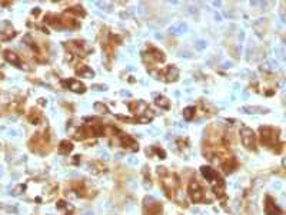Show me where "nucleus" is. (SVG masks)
I'll return each mask as SVG.
<instances>
[{"label": "nucleus", "mask_w": 286, "mask_h": 215, "mask_svg": "<svg viewBox=\"0 0 286 215\" xmlns=\"http://www.w3.org/2000/svg\"><path fill=\"white\" fill-rule=\"evenodd\" d=\"M195 112H196L195 106H190V108H186V109L183 111V116H185L186 119H192V118L195 116Z\"/></svg>", "instance_id": "nucleus-16"}, {"label": "nucleus", "mask_w": 286, "mask_h": 215, "mask_svg": "<svg viewBox=\"0 0 286 215\" xmlns=\"http://www.w3.org/2000/svg\"><path fill=\"white\" fill-rule=\"evenodd\" d=\"M4 58L10 62V64L16 65V66H20L22 65V61H20V56L19 55H16L14 52L10 51H6L4 52Z\"/></svg>", "instance_id": "nucleus-12"}, {"label": "nucleus", "mask_w": 286, "mask_h": 215, "mask_svg": "<svg viewBox=\"0 0 286 215\" xmlns=\"http://www.w3.org/2000/svg\"><path fill=\"white\" fill-rule=\"evenodd\" d=\"M176 77H177V69L173 66H169L159 72V79H163V80H174Z\"/></svg>", "instance_id": "nucleus-10"}, {"label": "nucleus", "mask_w": 286, "mask_h": 215, "mask_svg": "<svg viewBox=\"0 0 286 215\" xmlns=\"http://www.w3.org/2000/svg\"><path fill=\"white\" fill-rule=\"evenodd\" d=\"M261 142L272 149L278 146V152H281L284 148V143L279 140V131L272 127L261 128Z\"/></svg>", "instance_id": "nucleus-2"}, {"label": "nucleus", "mask_w": 286, "mask_h": 215, "mask_svg": "<svg viewBox=\"0 0 286 215\" xmlns=\"http://www.w3.org/2000/svg\"><path fill=\"white\" fill-rule=\"evenodd\" d=\"M240 140H242V143L248 148V149H252L255 151L256 149V140H255V134L252 129L243 127L240 129Z\"/></svg>", "instance_id": "nucleus-6"}, {"label": "nucleus", "mask_w": 286, "mask_h": 215, "mask_svg": "<svg viewBox=\"0 0 286 215\" xmlns=\"http://www.w3.org/2000/svg\"><path fill=\"white\" fill-rule=\"evenodd\" d=\"M202 174H203V177L206 178V181L209 182V185L213 188L215 194L218 197H224L225 184L224 181H222V178L219 177V174L215 169L209 168V166H202Z\"/></svg>", "instance_id": "nucleus-4"}, {"label": "nucleus", "mask_w": 286, "mask_h": 215, "mask_svg": "<svg viewBox=\"0 0 286 215\" xmlns=\"http://www.w3.org/2000/svg\"><path fill=\"white\" fill-rule=\"evenodd\" d=\"M143 215H162V204L153 200H146Z\"/></svg>", "instance_id": "nucleus-8"}, {"label": "nucleus", "mask_w": 286, "mask_h": 215, "mask_svg": "<svg viewBox=\"0 0 286 215\" xmlns=\"http://www.w3.org/2000/svg\"><path fill=\"white\" fill-rule=\"evenodd\" d=\"M265 211H266V215H284V211L276 205L274 198H271V197H266Z\"/></svg>", "instance_id": "nucleus-9"}, {"label": "nucleus", "mask_w": 286, "mask_h": 215, "mask_svg": "<svg viewBox=\"0 0 286 215\" xmlns=\"http://www.w3.org/2000/svg\"><path fill=\"white\" fill-rule=\"evenodd\" d=\"M159 177H161L162 187L166 191L168 197L172 200H176V194H177V188H179V178L172 172L166 171V168L159 169Z\"/></svg>", "instance_id": "nucleus-1"}, {"label": "nucleus", "mask_w": 286, "mask_h": 215, "mask_svg": "<svg viewBox=\"0 0 286 215\" xmlns=\"http://www.w3.org/2000/svg\"><path fill=\"white\" fill-rule=\"evenodd\" d=\"M156 103H158L159 106H163V108H169V101H168L166 98H158Z\"/></svg>", "instance_id": "nucleus-17"}, {"label": "nucleus", "mask_w": 286, "mask_h": 215, "mask_svg": "<svg viewBox=\"0 0 286 215\" xmlns=\"http://www.w3.org/2000/svg\"><path fill=\"white\" fill-rule=\"evenodd\" d=\"M29 146L30 149L36 153L40 155H45L50 151L52 148V143H50V135L48 131H43V132H39L36 134L32 140L29 141Z\"/></svg>", "instance_id": "nucleus-3"}, {"label": "nucleus", "mask_w": 286, "mask_h": 215, "mask_svg": "<svg viewBox=\"0 0 286 215\" xmlns=\"http://www.w3.org/2000/svg\"><path fill=\"white\" fill-rule=\"evenodd\" d=\"M189 195H190V200L193 203H202L205 201V192L202 190V187L199 185V182L196 179H192L190 184H189Z\"/></svg>", "instance_id": "nucleus-5"}, {"label": "nucleus", "mask_w": 286, "mask_h": 215, "mask_svg": "<svg viewBox=\"0 0 286 215\" xmlns=\"http://www.w3.org/2000/svg\"><path fill=\"white\" fill-rule=\"evenodd\" d=\"M145 61H146L150 66L159 65L161 62L165 61V55H163L159 49H156V48H149V52L145 53Z\"/></svg>", "instance_id": "nucleus-7"}, {"label": "nucleus", "mask_w": 286, "mask_h": 215, "mask_svg": "<svg viewBox=\"0 0 286 215\" xmlns=\"http://www.w3.org/2000/svg\"><path fill=\"white\" fill-rule=\"evenodd\" d=\"M69 88L72 89L73 92H85V85L80 83L79 80H70L69 82Z\"/></svg>", "instance_id": "nucleus-15"}, {"label": "nucleus", "mask_w": 286, "mask_h": 215, "mask_svg": "<svg viewBox=\"0 0 286 215\" xmlns=\"http://www.w3.org/2000/svg\"><path fill=\"white\" fill-rule=\"evenodd\" d=\"M72 188L75 192H77V195L80 197H90V190L87 188V185L83 181H77L72 184Z\"/></svg>", "instance_id": "nucleus-11"}, {"label": "nucleus", "mask_w": 286, "mask_h": 215, "mask_svg": "<svg viewBox=\"0 0 286 215\" xmlns=\"http://www.w3.org/2000/svg\"><path fill=\"white\" fill-rule=\"evenodd\" d=\"M72 149H73V145H72V142H69L67 140L62 141L60 145H59V151L62 153H69Z\"/></svg>", "instance_id": "nucleus-14"}, {"label": "nucleus", "mask_w": 286, "mask_h": 215, "mask_svg": "<svg viewBox=\"0 0 286 215\" xmlns=\"http://www.w3.org/2000/svg\"><path fill=\"white\" fill-rule=\"evenodd\" d=\"M1 76H3V75H1V72H0V79H1Z\"/></svg>", "instance_id": "nucleus-18"}, {"label": "nucleus", "mask_w": 286, "mask_h": 215, "mask_svg": "<svg viewBox=\"0 0 286 215\" xmlns=\"http://www.w3.org/2000/svg\"><path fill=\"white\" fill-rule=\"evenodd\" d=\"M27 119H29L32 124H39V122L42 121V114H40L39 111L32 109V111H30V114L27 115Z\"/></svg>", "instance_id": "nucleus-13"}]
</instances>
